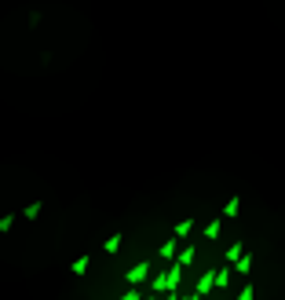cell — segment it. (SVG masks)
<instances>
[{"mask_svg": "<svg viewBox=\"0 0 285 300\" xmlns=\"http://www.w3.org/2000/svg\"><path fill=\"white\" fill-rule=\"evenodd\" d=\"M179 278H183V264L172 260L168 271H165V275H157V278L150 282V293H157V296H161V293H176V289H179Z\"/></svg>", "mask_w": 285, "mask_h": 300, "instance_id": "cell-1", "label": "cell"}, {"mask_svg": "<svg viewBox=\"0 0 285 300\" xmlns=\"http://www.w3.org/2000/svg\"><path fill=\"white\" fill-rule=\"evenodd\" d=\"M147 275H150V264L142 260V264H135V267H132V271L124 275V278H128V286H139V282H147Z\"/></svg>", "mask_w": 285, "mask_h": 300, "instance_id": "cell-2", "label": "cell"}, {"mask_svg": "<svg viewBox=\"0 0 285 300\" xmlns=\"http://www.w3.org/2000/svg\"><path fill=\"white\" fill-rule=\"evenodd\" d=\"M212 289H216V271L201 275V278H198V289H194V293H198V296H209Z\"/></svg>", "mask_w": 285, "mask_h": 300, "instance_id": "cell-3", "label": "cell"}, {"mask_svg": "<svg viewBox=\"0 0 285 300\" xmlns=\"http://www.w3.org/2000/svg\"><path fill=\"white\" fill-rule=\"evenodd\" d=\"M230 278H234V264L219 267V271H216V289H227V286H230Z\"/></svg>", "mask_w": 285, "mask_h": 300, "instance_id": "cell-4", "label": "cell"}, {"mask_svg": "<svg viewBox=\"0 0 285 300\" xmlns=\"http://www.w3.org/2000/svg\"><path fill=\"white\" fill-rule=\"evenodd\" d=\"M190 231H194V220H190V216H183L179 224H176V231H172V238H186Z\"/></svg>", "mask_w": 285, "mask_h": 300, "instance_id": "cell-5", "label": "cell"}, {"mask_svg": "<svg viewBox=\"0 0 285 300\" xmlns=\"http://www.w3.org/2000/svg\"><path fill=\"white\" fill-rule=\"evenodd\" d=\"M176 245H179V238H168L161 249H157V252H161V260H176V256H179V252H176Z\"/></svg>", "mask_w": 285, "mask_h": 300, "instance_id": "cell-6", "label": "cell"}, {"mask_svg": "<svg viewBox=\"0 0 285 300\" xmlns=\"http://www.w3.org/2000/svg\"><path fill=\"white\" fill-rule=\"evenodd\" d=\"M219 224H223V220H219V216L205 224V238H209V242H216V238H219Z\"/></svg>", "mask_w": 285, "mask_h": 300, "instance_id": "cell-7", "label": "cell"}, {"mask_svg": "<svg viewBox=\"0 0 285 300\" xmlns=\"http://www.w3.org/2000/svg\"><path fill=\"white\" fill-rule=\"evenodd\" d=\"M249 271H252V252H245V256L234 264V275H249Z\"/></svg>", "mask_w": 285, "mask_h": 300, "instance_id": "cell-8", "label": "cell"}, {"mask_svg": "<svg viewBox=\"0 0 285 300\" xmlns=\"http://www.w3.org/2000/svg\"><path fill=\"white\" fill-rule=\"evenodd\" d=\"M242 256H245V245H242V242H234V245L227 249V264H238Z\"/></svg>", "mask_w": 285, "mask_h": 300, "instance_id": "cell-9", "label": "cell"}, {"mask_svg": "<svg viewBox=\"0 0 285 300\" xmlns=\"http://www.w3.org/2000/svg\"><path fill=\"white\" fill-rule=\"evenodd\" d=\"M176 264H183V267L194 264V245H183V249H179V256H176Z\"/></svg>", "mask_w": 285, "mask_h": 300, "instance_id": "cell-10", "label": "cell"}, {"mask_svg": "<svg viewBox=\"0 0 285 300\" xmlns=\"http://www.w3.org/2000/svg\"><path fill=\"white\" fill-rule=\"evenodd\" d=\"M238 212H242V198H230V201H227V209H223V216H227V220H234Z\"/></svg>", "mask_w": 285, "mask_h": 300, "instance_id": "cell-11", "label": "cell"}, {"mask_svg": "<svg viewBox=\"0 0 285 300\" xmlns=\"http://www.w3.org/2000/svg\"><path fill=\"white\" fill-rule=\"evenodd\" d=\"M121 242H124L121 234H110V238H106V245H103V249H106V252H117V249H121Z\"/></svg>", "mask_w": 285, "mask_h": 300, "instance_id": "cell-12", "label": "cell"}, {"mask_svg": "<svg viewBox=\"0 0 285 300\" xmlns=\"http://www.w3.org/2000/svg\"><path fill=\"white\" fill-rule=\"evenodd\" d=\"M70 271H73V275H84V271H88V256H77Z\"/></svg>", "mask_w": 285, "mask_h": 300, "instance_id": "cell-13", "label": "cell"}, {"mask_svg": "<svg viewBox=\"0 0 285 300\" xmlns=\"http://www.w3.org/2000/svg\"><path fill=\"white\" fill-rule=\"evenodd\" d=\"M238 300H256V286H245L242 293H238Z\"/></svg>", "mask_w": 285, "mask_h": 300, "instance_id": "cell-14", "label": "cell"}, {"mask_svg": "<svg viewBox=\"0 0 285 300\" xmlns=\"http://www.w3.org/2000/svg\"><path fill=\"white\" fill-rule=\"evenodd\" d=\"M37 216H40V201H37V205H29V209H26V220H37Z\"/></svg>", "mask_w": 285, "mask_h": 300, "instance_id": "cell-15", "label": "cell"}, {"mask_svg": "<svg viewBox=\"0 0 285 300\" xmlns=\"http://www.w3.org/2000/svg\"><path fill=\"white\" fill-rule=\"evenodd\" d=\"M121 300H142V296H139V289L132 286V289H124V296H121Z\"/></svg>", "mask_w": 285, "mask_h": 300, "instance_id": "cell-16", "label": "cell"}, {"mask_svg": "<svg viewBox=\"0 0 285 300\" xmlns=\"http://www.w3.org/2000/svg\"><path fill=\"white\" fill-rule=\"evenodd\" d=\"M11 224H15V216H0V231H11Z\"/></svg>", "mask_w": 285, "mask_h": 300, "instance_id": "cell-17", "label": "cell"}, {"mask_svg": "<svg viewBox=\"0 0 285 300\" xmlns=\"http://www.w3.org/2000/svg\"><path fill=\"white\" fill-rule=\"evenodd\" d=\"M161 300H179V293H165V296H161Z\"/></svg>", "mask_w": 285, "mask_h": 300, "instance_id": "cell-18", "label": "cell"}, {"mask_svg": "<svg viewBox=\"0 0 285 300\" xmlns=\"http://www.w3.org/2000/svg\"><path fill=\"white\" fill-rule=\"evenodd\" d=\"M179 300H201V296H198V293H190V296H179Z\"/></svg>", "mask_w": 285, "mask_h": 300, "instance_id": "cell-19", "label": "cell"}, {"mask_svg": "<svg viewBox=\"0 0 285 300\" xmlns=\"http://www.w3.org/2000/svg\"><path fill=\"white\" fill-rule=\"evenodd\" d=\"M142 300H157V293H150V296H142Z\"/></svg>", "mask_w": 285, "mask_h": 300, "instance_id": "cell-20", "label": "cell"}]
</instances>
